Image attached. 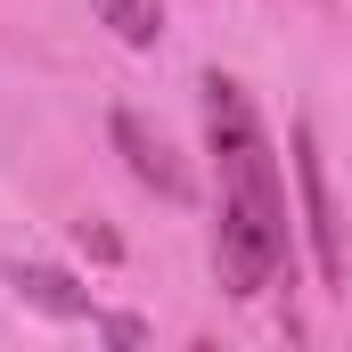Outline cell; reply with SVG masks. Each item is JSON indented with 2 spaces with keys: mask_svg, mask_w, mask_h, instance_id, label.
I'll use <instances>...</instances> for the list:
<instances>
[{
  "mask_svg": "<svg viewBox=\"0 0 352 352\" xmlns=\"http://www.w3.org/2000/svg\"><path fill=\"white\" fill-rule=\"evenodd\" d=\"M74 238H82L98 263H123V238H115V230H98V221H74Z\"/></svg>",
  "mask_w": 352,
  "mask_h": 352,
  "instance_id": "8992f818",
  "label": "cell"
},
{
  "mask_svg": "<svg viewBox=\"0 0 352 352\" xmlns=\"http://www.w3.org/2000/svg\"><path fill=\"white\" fill-rule=\"evenodd\" d=\"M8 287H16V303H33V311H50V320H90V328H98V303H90L66 270H50V263H8Z\"/></svg>",
  "mask_w": 352,
  "mask_h": 352,
  "instance_id": "277c9868",
  "label": "cell"
},
{
  "mask_svg": "<svg viewBox=\"0 0 352 352\" xmlns=\"http://www.w3.org/2000/svg\"><path fill=\"white\" fill-rule=\"evenodd\" d=\"M98 16H107L115 41H131V50H156V41H164V0H98Z\"/></svg>",
  "mask_w": 352,
  "mask_h": 352,
  "instance_id": "5b68a950",
  "label": "cell"
},
{
  "mask_svg": "<svg viewBox=\"0 0 352 352\" xmlns=\"http://www.w3.org/2000/svg\"><path fill=\"white\" fill-rule=\"evenodd\" d=\"M295 188H303V230H311V263L328 287H352V230H344V205L328 188V156H320V131L295 123Z\"/></svg>",
  "mask_w": 352,
  "mask_h": 352,
  "instance_id": "7a4b0ae2",
  "label": "cell"
},
{
  "mask_svg": "<svg viewBox=\"0 0 352 352\" xmlns=\"http://www.w3.org/2000/svg\"><path fill=\"white\" fill-rule=\"evenodd\" d=\"M205 156H213V270L221 295L254 303L287 270V188L238 74H205Z\"/></svg>",
  "mask_w": 352,
  "mask_h": 352,
  "instance_id": "6da1fadb",
  "label": "cell"
},
{
  "mask_svg": "<svg viewBox=\"0 0 352 352\" xmlns=\"http://www.w3.org/2000/svg\"><path fill=\"white\" fill-rule=\"evenodd\" d=\"M107 131H115V148H123V164H131V180H140V188H156V197H173V205H188V197H197L188 164H180L173 148H164V131H148L131 107H123Z\"/></svg>",
  "mask_w": 352,
  "mask_h": 352,
  "instance_id": "3957f363",
  "label": "cell"
}]
</instances>
